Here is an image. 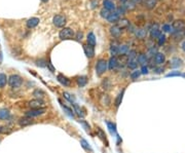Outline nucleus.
<instances>
[{
	"label": "nucleus",
	"mask_w": 185,
	"mask_h": 153,
	"mask_svg": "<svg viewBox=\"0 0 185 153\" xmlns=\"http://www.w3.org/2000/svg\"><path fill=\"white\" fill-rule=\"evenodd\" d=\"M7 82H8V84L10 85V87H12V89H18V87H20L21 85H22L23 79H22V77L19 76V75L15 74V75H10L8 78H7Z\"/></svg>",
	"instance_id": "obj_1"
},
{
	"label": "nucleus",
	"mask_w": 185,
	"mask_h": 153,
	"mask_svg": "<svg viewBox=\"0 0 185 153\" xmlns=\"http://www.w3.org/2000/svg\"><path fill=\"white\" fill-rule=\"evenodd\" d=\"M107 68H108L107 62L103 59L99 60L97 62V64H96V74H97L98 76H101V75L104 74L106 71H107Z\"/></svg>",
	"instance_id": "obj_2"
},
{
	"label": "nucleus",
	"mask_w": 185,
	"mask_h": 153,
	"mask_svg": "<svg viewBox=\"0 0 185 153\" xmlns=\"http://www.w3.org/2000/svg\"><path fill=\"white\" fill-rule=\"evenodd\" d=\"M74 36V32L72 29L70 28H63L59 33V37L61 38L62 40H68V39H71L73 38Z\"/></svg>",
	"instance_id": "obj_3"
},
{
	"label": "nucleus",
	"mask_w": 185,
	"mask_h": 153,
	"mask_svg": "<svg viewBox=\"0 0 185 153\" xmlns=\"http://www.w3.org/2000/svg\"><path fill=\"white\" fill-rule=\"evenodd\" d=\"M46 109L45 108H35V109H31V110H28L26 112V116L27 117H36V116L42 115V114L45 113Z\"/></svg>",
	"instance_id": "obj_4"
},
{
	"label": "nucleus",
	"mask_w": 185,
	"mask_h": 153,
	"mask_svg": "<svg viewBox=\"0 0 185 153\" xmlns=\"http://www.w3.org/2000/svg\"><path fill=\"white\" fill-rule=\"evenodd\" d=\"M53 22H54V25L56 26V27L62 28V27H64L65 24H66V18H65L64 15H57L54 17Z\"/></svg>",
	"instance_id": "obj_5"
},
{
	"label": "nucleus",
	"mask_w": 185,
	"mask_h": 153,
	"mask_svg": "<svg viewBox=\"0 0 185 153\" xmlns=\"http://www.w3.org/2000/svg\"><path fill=\"white\" fill-rule=\"evenodd\" d=\"M172 28L176 31V32H181L185 30V22L183 20H176L172 25Z\"/></svg>",
	"instance_id": "obj_6"
},
{
	"label": "nucleus",
	"mask_w": 185,
	"mask_h": 153,
	"mask_svg": "<svg viewBox=\"0 0 185 153\" xmlns=\"http://www.w3.org/2000/svg\"><path fill=\"white\" fill-rule=\"evenodd\" d=\"M28 105L30 106L31 109H35V108H43L44 106V102L41 99H35L32 100L28 103Z\"/></svg>",
	"instance_id": "obj_7"
},
{
	"label": "nucleus",
	"mask_w": 185,
	"mask_h": 153,
	"mask_svg": "<svg viewBox=\"0 0 185 153\" xmlns=\"http://www.w3.org/2000/svg\"><path fill=\"white\" fill-rule=\"evenodd\" d=\"M83 50H84V54L88 58L92 59L95 57V50H94L93 46L88 45V44H84L83 45Z\"/></svg>",
	"instance_id": "obj_8"
},
{
	"label": "nucleus",
	"mask_w": 185,
	"mask_h": 153,
	"mask_svg": "<svg viewBox=\"0 0 185 153\" xmlns=\"http://www.w3.org/2000/svg\"><path fill=\"white\" fill-rule=\"evenodd\" d=\"M171 67L174 69H177V68H180V67L183 65V61L179 58H173L171 60Z\"/></svg>",
	"instance_id": "obj_9"
},
{
	"label": "nucleus",
	"mask_w": 185,
	"mask_h": 153,
	"mask_svg": "<svg viewBox=\"0 0 185 153\" xmlns=\"http://www.w3.org/2000/svg\"><path fill=\"white\" fill-rule=\"evenodd\" d=\"M165 61H166L165 54H161V53H156V54H155V56H154V62H155L156 65H161V64H164V63H165Z\"/></svg>",
	"instance_id": "obj_10"
},
{
	"label": "nucleus",
	"mask_w": 185,
	"mask_h": 153,
	"mask_svg": "<svg viewBox=\"0 0 185 153\" xmlns=\"http://www.w3.org/2000/svg\"><path fill=\"white\" fill-rule=\"evenodd\" d=\"M57 79H58V81L62 85H64V86H69L70 85V80L67 78L66 76H64L63 74H59L58 77H57Z\"/></svg>",
	"instance_id": "obj_11"
},
{
	"label": "nucleus",
	"mask_w": 185,
	"mask_h": 153,
	"mask_svg": "<svg viewBox=\"0 0 185 153\" xmlns=\"http://www.w3.org/2000/svg\"><path fill=\"white\" fill-rule=\"evenodd\" d=\"M107 64H108V69L111 70V71H112V70H114V69H116V67L118 66V63H117V58H116V57H111Z\"/></svg>",
	"instance_id": "obj_12"
},
{
	"label": "nucleus",
	"mask_w": 185,
	"mask_h": 153,
	"mask_svg": "<svg viewBox=\"0 0 185 153\" xmlns=\"http://www.w3.org/2000/svg\"><path fill=\"white\" fill-rule=\"evenodd\" d=\"M39 19L38 18H31L27 21V27L30 28V29H32V28H35L36 26L39 24Z\"/></svg>",
	"instance_id": "obj_13"
},
{
	"label": "nucleus",
	"mask_w": 185,
	"mask_h": 153,
	"mask_svg": "<svg viewBox=\"0 0 185 153\" xmlns=\"http://www.w3.org/2000/svg\"><path fill=\"white\" fill-rule=\"evenodd\" d=\"M104 8L111 11V10H115V4L111 1V0H104L103 1Z\"/></svg>",
	"instance_id": "obj_14"
},
{
	"label": "nucleus",
	"mask_w": 185,
	"mask_h": 153,
	"mask_svg": "<svg viewBox=\"0 0 185 153\" xmlns=\"http://www.w3.org/2000/svg\"><path fill=\"white\" fill-rule=\"evenodd\" d=\"M107 21L109 23H117L119 21V15L117 14L116 11L114 12H110L107 18Z\"/></svg>",
	"instance_id": "obj_15"
},
{
	"label": "nucleus",
	"mask_w": 185,
	"mask_h": 153,
	"mask_svg": "<svg viewBox=\"0 0 185 153\" xmlns=\"http://www.w3.org/2000/svg\"><path fill=\"white\" fill-rule=\"evenodd\" d=\"M142 2L146 8L152 9V8H154V6L156 5V3H157V0H143Z\"/></svg>",
	"instance_id": "obj_16"
},
{
	"label": "nucleus",
	"mask_w": 185,
	"mask_h": 153,
	"mask_svg": "<svg viewBox=\"0 0 185 153\" xmlns=\"http://www.w3.org/2000/svg\"><path fill=\"white\" fill-rule=\"evenodd\" d=\"M33 123V120H32V118H30V117H23V118H21L20 120H19V124L21 126H27V125H30V124H32Z\"/></svg>",
	"instance_id": "obj_17"
},
{
	"label": "nucleus",
	"mask_w": 185,
	"mask_h": 153,
	"mask_svg": "<svg viewBox=\"0 0 185 153\" xmlns=\"http://www.w3.org/2000/svg\"><path fill=\"white\" fill-rule=\"evenodd\" d=\"M76 82H77V85L79 87L85 86L87 83H88V77L87 76H79V77H77Z\"/></svg>",
	"instance_id": "obj_18"
},
{
	"label": "nucleus",
	"mask_w": 185,
	"mask_h": 153,
	"mask_svg": "<svg viewBox=\"0 0 185 153\" xmlns=\"http://www.w3.org/2000/svg\"><path fill=\"white\" fill-rule=\"evenodd\" d=\"M10 116V113L7 109H0V120H6Z\"/></svg>",
	"instance_id": "obj_19"
},
{
	"label": "nucleus",
	"mask_w": 185,
	"mask_h": 153,
	"mask_svg": "<svg viewBox=\"0 0 185 153\" xmlns=\"http://www.w3.org/2000/svg\"><path fill=\"white\" fill-rule=\"evenodd\" d=\"M137 63L142 65V66H145V64L147 63V56L144 54H140L139 56H137Z\"/></svg>",
	"instance_id": "obj_20"
},
{
	"label": "nucleus",
	"mask_w": 185,
	"mask_h": 153,
	"mask_svg": "<svg viewBox=\"0 0 185 153\" xmlns=\"http://www.w3.org/2000/svg\"><path fill=\"white\" fill-rule=\"evenodd\" d=\"M110 33L114 36V37H118V36L121 34V29L118 27V26H113V27L110 28Z\"/></svg>",
	"instance_id": "obj_21"
},
{
	"label": "nucleus",
	"mask_w": 185,
	"mask_h": 153,
	"mask_svg": "<svg viewBox=\"0 0 185 153\" xmlns=\"http://www.w3.org/2000/svg\"><path fill=\"white\" fill-rule=\"evenodd\" d=\"M59 103L61 104V106H62V108L64 109V111H65V113L67 114V115L69 116V117H72L73 118L74 117V113H73V111H72V109H70L69 107H67V106H65L64 104H62L61 101L59 100Z\"/></svg>",
	"instance_id": "obj_22"
},
{
	"label": "nucleus",
	"mask_w": 185,
	"mask_h": 153,
	"mask_svg": "<svg viewBox=\"0 0 185 153\" xmlns=\"http://www.w3.org/2000/svg\"><path fill=\"white\" fill-rule=\"evenodd\" d=\"M88 45H91V46H95L96 45V37H95V35H94V33H88Z\"/></svg>",
	"instance_id": "obj_23"
},
{
	"label": "nucleus",
	"mask_w": 185,
	"mask_h": 153,
	"mask_svg": "<svg viewBox=\"0 0 185 153\" xmlns=\"http://www.w3.org/2000/svg\"><path fill=\"white\" fill-rule=\"evenodd\" d=\"M72 106H73V108H74V111H73V112H75L78 116H79V117L82 118L83 116H84V113L82 112L81 108H80L76 103H73V104H72Z\"/></svg>",
	"instance_id": "obj_24"
},
{
	"label": "nucleus",
	"mask_w": 185,
	"mask_h": 153,
	"mask_svg": "<svg viewBox=\"0 0 185 153\" xmlns=\"http://www.w3.org/2000/svg\"><path fill=\"white\" fill-rule=\"evenodd\" d=\"M107 128L109 129V132H110L111 135H114L116 134V124L114 122H111V121H107Z\"/></svg>",
	"instance_id": "obj_25"
},
{
	"label": "nucleus",
	"mask_w": 185,
	"mask_h": 153,
	"mask_svg": "<svg viewBox=\"0 0 185 153\" xmlns=\"http://www.w3.org/2000/svg\"><path fill=\"white\" fill-rule=\"evenodd\" d=\"M124 90H122L121 94H119V95L116 97L115 101H114V105H115V107H118V106L121 104L122 99H124Z\"/></svg>",
	"instance_id": "obj_26"
},
{
	"label": "nucleus",
	"mask_w": 185,
	"mask_h": 153,
	"mask_svg": "<svg viewBox=\"0 0 185 153\" xmlns=\"http://www.w3.org/2000/svg\"><path fill=\"white\" fill-rule=\"evenodd\" d=\"M161 34L160 31L157 29V25L155 26V28H152L150 31V36L151 38H158V36Z\"/></svg>",
	"instance_id": "obj_27"
},
{
	"label": "nucleus",
	"mask_w": 185,
	"mask_h": 153,
	"mask_svg": "<svg viewBox=\"0 0 185 153\" xmlns=\"http://www.w3.org/2000/svg\"><path fill=\"white\" fill-rule=\"evenodd\" d=\"M130 25V22H129V20H127V19H122V20H119L118 22H117V25L116 26H118L121 29H122V28H126L127 27V26Z\"/></svg>",
	"instance_id": "obj_28"
},
{
	"label": "nucleus",
	"mask_w": 185,
	"mask_h": 153,
	"mask_svg": "<svg viewBox=\"0 0 185 153\" xmlns=\"http://www.w3.org/2000/svg\"><path fill=\"white\" fill-rule=\"evenodd\" d=\"M129 46L124 44V45H119L118 46V54H127L129 53Z\"/></svg>",
	"instance_id": "obj_29"
},
{
	"label": "nucleus",
	"mask_w": 185,
	"mask_h": 153,
	"mask_svg": "<svg viewBox=\"0 0 185 153\" xmlns=\"http://www.w3.org/2000/svg\"><path fill=\"white\" fill-rule=\"evenodd\" d=\"M33 96L36 98H38V99H41V98H43L44 96H45V93L43 92V90H35L34 92H33Z\"/></svg>",
	"instance_id": "obj_30"
},
{
	"label": "nucleus",
	"mask_w": 185,
	"mask_h": 153,
	"mask_svg": "<svg viewBox=\"0 0 185 153\" xmlns=\"http://www.w3.org/2000/svg\"><path fill=\"white\" fill-rule=\"evenodd\" d=\"M110 54L112 57H116L118 54V46L115 44H112L110 46Z\"/></svg>",
	"instance_id": "obj_31"
},
{
	"label": "nucleus",
	"mask_w": 185,
	"mask_h": 153,
	"mask_svg": "<svg viewBox=\"0 0 185 153\" xmlns=\"http://www.w3.org/2000/svg\"><path fill=\"white\" fill-rule=\"evenodd\" d=\"M63 96H64V98H65V99H66L67 101H69V102H71V103H74L75 98L73 97V95L69 94V93H67V92H64V93H63Z\"/></svg>",
	"instance_id": "obj_32"
},
{
	"label": "nucleus",
	"mask_w": 185,
	"mask_h": 153,
	"mask_svg": "<svg viewBox=\"0 0 185 153\" xmlns=\"http://www.w3.org/2000/svg\"><path fill=\"white\" fill-rule=\"evenodd\" d=\"M7 82V77L6 75L1 73L0 74V87H3Z\"/></svg>",
	"instance_id": "obj_33"
},
{
	"label": "nucleus",
	"mask_w": 185,
	"mask_h": 153,
	"mask_svg": "<svg viewBox=\"0 0 185 153\" xmlns=\"http://www.w3.org/2000/svg\"><path fill=\"white\" fill-rule=\"evenodd\" d=\"M138 66V63L136 60H129V62H127V67H129L130 69H136Z\"/></svg>",
	"instance_id": "obj_34"
},
{
	"label": "nucleus",
	"mask_w": 185,
	"mask_h": 153,
	"mask_svg": "<svg viewBox=\"0 0 185 153\" xmlns=\"http://www.w3.org/2000/svg\"><path fill=\"white\" fill-rule=\"evenodd\" d=\"M135 34H136V36H137L138 38L142 39V38L145 37V35H146V32H145V30H143V29H139V30H137L136 32H135Z\"/></svg>",
	"instance_id": "obj_35"
},
{
	"label": "nucleus",
	"mask_w": 185,
	"mask_h": 153,
	"mask_svg": "<svg viewBox=\"0 0 185 153\" xmlns=\"http://www.w3.org/2000/svg\"><path fill=\"white\" fill-rule=\"evenodd\" d=\"M127 59L129 60H135V58L138 56L137 54V51L135 50H129V53H127Z\"/></svg>",
	"instance_id": "obj_36"
},
{
	"label": "nucleus",
	"mask_w": 185,
	"mask_h": 153,
	"mask_svg": "<svg viewBox=\"0 0 185 153\" xmlns=\"http://www.w3.org/2000/svg\"><path fill=\"white\" fill-rule=\"evenodd\" d=\"M80 144H81V146H82L84 149H87V150H91V151H92V148H91L90 144H88V142L85 141L84 139H81V140H80Z\"/></svg>",
	"instance_id": "obj_37"
},
{
	"label": "nucleus",
	"mask_w": 185,
	"mask_h": 153,
	"mask_svg": "<svg viewBox=\"0 0 185 153\" xmlns=\"http://www.w3.org/2000/svg\"><path fill=\"white\" fill-rule=\"evenodd\" d=\"M165 42H166V36H165V34H160V36H158V38H157V43H158V45L165 44Z\"/></svg>",
	"instance_id": "obj_38"
},
{
	"label": "nucleus",
	"mask_w": 185,
	"mask_h": 153,
	"mask_svg": "<svg viewBox=\"0 0 185 153\" xmlns=\"http://www.w3.org/2000/svg\"><path fill=\"white\" fill-rule=\"evenodd\" d=\"M141 75V72H140V70H135L134 72H132L131 73V78L132 79H137L138 77Z\"/></svg>",
	"instance_id": "obj_39"
},
{
	"label": "nucleus",
	"mask_w": 185,
	"mask_h": 153,
	"mask_svg": "<svg viewBox=\"0 0 185 153\" xmlns=\"http://www.w3.org/2000/svg\"><path fill=\"white\" fill-rule=\"evenodd\" d=\"M100 14H101V17H102V18H104V19H107L109 14H110V11H109V10H107V9H105V8H103V9L100 11Z\"/></svg>",
	"instance_id": "obj_40"
},
{
	"label": "nucleus",
	"mask_w": 185,
	"mask_h": 153,
	"mask_svg": "<svg viewBox=\"0 0 185 153\" xmlns=\"http://www.w3.org/2000/svg\"><path fill=\"white\" fill-rule=\"evenodd\" d=\"M9 133H10V129L9 128L0 125V134H9Z\"/></svg>",
	"instance_id": "obj_41"
},
{
	"label": "nucleus",
	"mask_w": 185,
	"mask_h": 153,
	"mask_svg": "<svg viewBox=\"0 0 185 153\" xmlns=\"http://www.w3.org/2000/svg\"><path fill=\"white\" fill-rule=\"evenodd\" d=\"M36 65L43 68V67L46 66V61H45V60H43V59H40V60H38V61L36 62Z\"/></svg>",
	"instance_id": "obj_42"
},
{
	"label": "nucleus",
	"mask_w": 185,
	"mask_h": 153,
	"mask_svg": "<svg viewBox=\"0 0 185 153\" xmlns=\"http://www.w3.org/2000/svg\"><path fill=\"white\" fill-rule=\"evenodd\" d=\"M172 29H173V28H172V26L169 25V24H165L163 26V31H164V32H171Z\"/></svg>",
	"instance_id": "obj_43"
},
{
	"label": "nucleus",
	"mask_w": 185,
	"mask_h": 153,
	"mask_svg": "<svg viewBox=\"0 0 185 153\" xmlns=\"http://www.w3.org/2000/svg\"><path fill=\"white\" fill-rule=\"evenodd\" d=\"M181 73L179 71H174V72H171V73L167 74V77H173V76H181Z\"/></svg>",
	"instance_id": "obj_44"
},
{
	"label": "nucleus",
	"mask_w": 185,
	"mask_h": 153,
	"mask_svg": "<svg viewBox=\"0 0 185 153\" xmlns=\"http://www.w3.org/2000/svg\"><path fill=\"white\" fill-rule=\"evenodd\" d=\"M103 86H104V89H105V90H109V89H110L111 84H110V82L108 81V79H106L105 81H103Z\"/></svg>",
	"instance_id": "obj_45"
},
{
	"label": "nucleus",
	"mask_w": 185,
	"mask_h": 153,
	"mask_svg": "<svg viewBox=\"0 0 185 153\" xmlns=\"http://www.w3.org/2000/svg\"><path fill=\"white\" fill-rule=\"evenodd\" d=\"M103 103H104V105H109L110 104V99H109V97L107 95H105V97H104V99H103Z\"/></svg>",
	"instance_id": "obj_46"
},
{
	"label": "nucleus",
	"mask_w": 185,
	"mask_h": 153,
	"mask_svg": "<svg viewBox=\"0 0 185 153\" xmlns=\"http://www.w3.org/2000/svg\"><path fill=\"white\" fill-rule=\"evenodd\" d=\"M140 72H141V74H148V68L146 66H142L141 70H140Z\"/></svg>",
	"instance_id": "obj_47"
},
{
	"label": "nucleus",
	"mask_w": 185,
	"mask_h": 153,
	"mask_svg": "<svg viewBox=\"0 0 185 153\" xmlns=\"http://www.w3.org/2000/svg\"><path fill=\"white\" fill-rule=\"evenodd\" d=\"M79 122H81L82 123V125L84 126V129H87V131H90V125H88V124L85 122V121H83V120H79Z\"/></svg>",
	"instance_id": "obj_48"
},
{
	"label": "nucleus",
	"mask_w": 185,
	"mask_h": 153,
	"mask_svg": "<svg viewBox=\"0 0 185 153\" xmlns=\"http://www.w3.org/2000/svg\"><path fill=\"white\" fill-rule=\"evenodd\" d=\"M163 71H164L163 68H155L154 69V73H156V74H160Z\"/></svg>",
	"instance_id": "obj_49"
},
{
	"label": "nucleus",
	"mask_w": 185,
	"mask_h": 153,
	"mask_svg": "<svg viewBox=\"0 0 185 153\" xmlns=\"http://www.w3.org/2000/svg\"><path fill=\"white\" fill-rule=\"evenodd\" d=\"M46 65L49 67V69H51V72H55V69H54V67H53V65H51V62H48V63H46Z\"/></svg>",
	"instance_id": "obj_50"
},
{
	"label": "nucleus",
	"mask_w": 185,
	"mask_h": 153,
	"mask_svg": "<svg viewBox=\"0 0 185 153\" xmlns=\"http://www.w3.org/2000/svg\"><path fill=\"white\" fill-rule=\"evenodd\" d=\"M82 33H80V32H78L77 33V40H81L82 39Z\"/></svg>",
	"instance_id": "obj_51"
},
{
	"label": "nucleus",
	"mask_w": 185,
	"mask_h": 153,
	"mask_svg": "<svg viewBox=\"0 0 185 153\" xmlns=\"http://www.w3.org/2000/svg\"><path fill=\"white\" fill-rule=\"evenodd\" d=\"M131 1L134 2L135 4H137V3H141V2L143 1V0H131Z\"/></svg>",
	"instance_id": "obj_52"
},
{
	"label": "nucleus",
	"mask_w": 185,
	"mask_h": 153,
	"mask_svg": "<svg viewBox=\"0 0 185 153\" xmlns=\"http://www.w3.org/2000/svg\"><path fill=\"white\" fill-rule=\"evenodd\" d=\"M182 50L185 51V41H183V43H182Z\"/></svg>",
	"instance_id": "obj_53"
},
{
	"label": "nucleus",
	"mask_w": 185,
	"mask_h": 153,
	"mask_svg": "<svg viewBox=\"0 0 185 153\" xmlns=\"http://www.w3.org/2000/svg\"><path fill=\"white\" fill-rule=\"evenodd\" d=\"M2 63V54L0 53V64Z\"/></svg>",
	"instance_id": "obj_54"
},
{
	"label": "nucleus",
	"mask_w": 185,
	"mask_h": 153,
	"mask_svg": "<svg viewBox=\"0 0 185 153\" xmlns=\"http://www.w3.org/2000/svg\"><path fill=\"white\" fill-rule=\"evenodd\" d=\"M41 1H42V2H48V0H41Z\"/></svg>",
	"instance_id": "obj_55"
},
{
	"label": "nucleus",
	"mask_w": 185,
	"mask_h": 153,
	"mask_svg": "<svg viewBox=\"0 0 185 153\" xmlns=\"http://www.w3.org/2000/svg\"><path fill=\"white\" fill-rule=\"evenodd\" d=\"M121 2H127V0H121Z\"/></svg>",
	"instance_id": "obj_56"
},
{
	"label": "nucleus",
	"mask_w": 185,
	"mask_h": 153,
	"mask_svg": "<svg viewBox=\"0 0 185 153\" xmlns=\"http://www.w3.org/2000/svg\"><path fill=\"white\" fill-rule=\"evenodd\" d=\"M182 76H184V77H185V73H184V74H182Z\"/></svg>",
	"instance_id": "obj_57"
},
{
	"label": "nucleus",
	"mask_w": 185,
	"mask_h": 153,
	"mask_svg": "<svg viewBox=\"0 0 185 153\" xmlns=\"http://www.w3.org/2000/svg\"><path fill=\"white\" fill-rule=\"evenodd\" d=\"M0 141H1V140H0Z\"/></svg>",
	"instance_id": "obj_58"
}]
</instances>
